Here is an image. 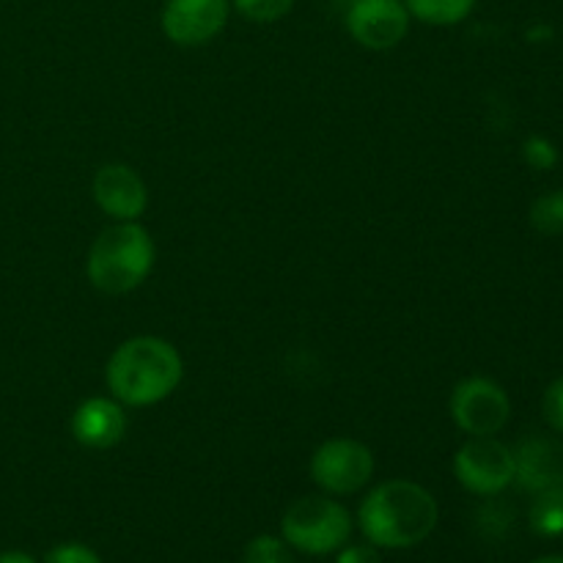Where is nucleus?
I'll use <instances>...</instances> for the list:
<instances>
[{
    "label": "nucleus",
    "mask_w": 563,
    "mask_h": 563,
    "mask_svg": "<svg viewBox=\"0 0 563 563\" xmlns=\"http://www.w3.org/2000/svg\"><path fill=\"white\" fill-rule=\"evenodd\" d=\"M440 520L434 495L407 478H390L368 489L357 509V526L368 544L383 550H407L427 542Z\"/></svg>",
    "instance_id": "f257e3e1"
},
{
    "label": "nucleus",
    "mask_w": 563,
    "mask_h": 563,
    "mask_svg": "<svg viewBox=\"0 0 563 563\" xmlns=\"http://www.w3.org/2000/svg\"><path fill=\"white\" fill-rule=\"evenodd\" d=\"M181 357L176 346L157 335L124 341L110 355L104 379L115 401L126 407H152L168 399L181 383Z\"/></svg>",
    "instance_id": "f03ea898"
},
{
    "label": "nucleus",
    "mask_w": 563,
    "mask_h": 563,
    "mask_svg": "<svg viewBox=\"0 0 563 563\" xmlns=\"http://www.w3.org/2000/svg\"><path fill=\"white\" fill-rule=\"evenodd\" d=\"M154 242L141 223H113L97 236L88 253V280L102 295H126L148 278Z\"/></svg>",
    "instance_id": "7ed1b4c3"
},
{
    "label": "nucleus",
    "mask_w": 563,
    "mask_h": 563,
    "mask_svg": "<svg viewBox=\"0 0 563 563\" xmlns=\"http://www.w3.org/2000/svg\"><path fill=\"white\" fill-rule=\"evenodd\" d=\"M350 537V511L328 495H308L295 500L280 520V539L302 555L339 553Z\"/></svg>",
    "instance_id": "20e7f679"
},
{
    "label": "nucleus",
    "mask_w": 563,
    "mask_h": 563,
    "mask_svg": "<svg viewBox=\"0 0 563 563\" xmlns=\"http://www.w3.org/2000/svg\"><path fill=\"white\" fill-rule=\"evenodd\" d=\"M454 476L471 495L493 498L515 484V451L498 438H471L454 456Z\"/></svg>",
    "instance_id": "39448f33"
},
{
    "label": "nucleus",
    "mask_w": 563,
    "mask_h": 563,
    "mask_svg": "<svg viewBox=\"0 0 563 563\" xmlns=\"http://www.w3.org/2000/svg\"><path fill=\"white\" fill-rule=\"evenodd\" d=\"M374 454L352 438L324 440L311 456V478L328 495H355L372 482Z\"/></svg>",
    "instance_id": "423d86ee"
},
{
    "label": "nucleus",
    "mask_w": 563,
    "mask_h": 563,
    "mask_svg": "<svg viewBox=\"0 0 563 563\" xmlns=\"http://www.w3.org/2000/svg\"><path fill=\"white\" fill-rule=\"evenodd\" d=\"M451 418L471 438H493L509 423L511 399L495 379H462L449 401Z\"/></svg>",
    "instance_id": "0eeeda50"
},
{
    "label": "nucleus",
    "mask_w": 563,
    "mask_h": 563,
    "mask_svg": "<svg viewBox=\"0 0 563 563\" xmlns=\"http://www.w3.org/2000/svg\"><path fill=\"white\" fill-rule=\"evenodd\" d=\"M346 31L361 47L390 49L410 31V11L405 0H352Z\"/></svg>",
    "instance_id": "6e6552de"
},
{
    "label": "nucleus",
    "mask_w": 563,
    "mask_h": 563,
    "mask_svg": "<svg viewBox=\"0 0 563 563\" xmlns=\"http://www.w3.org/2000/svg\"><path fill=\"white\" fill-rule=\"evenodd\" d=\"M229 11V0H165L159 25L179 47H201L223 31Z\"/></svg>",
    "instance_id": "1a4fd4ad"
},
{
    "label": "nucleus",
    "mask_w": 563,
    "mask_h": 563,
    "mask_svg": "<svg viewBox=\"0 0 563 563\" xmlns=\"http://www.w3.org/2000/svg\"><path fill=\"white\" fill-rule=\"evenodd\" d=\"M93 201L115 223H135L148 207L146 181L124 163L102 165L93 176Z\"/></svg>",
    "instance_id": "9d476101"
},
{
    "label": "nucleus",
    "mask_w": 563,
    "mask_h": 563,
    "mask_svg": "<svg viewBox=\"0 0 563 563\" xmlns=\"http://www.w3.org/2000/svg\"><path fill=\"white\" fill-rule=\"evenodd\" d=\"M515 451V482L528 493L561 487L563 484V445L559 440L531 434Z\"/></svg>",
    "instance_id": "9b49d317"
},
{
    "label": "nucleus",
    "mask_w": 563,
    "mask_h": 563,
    "mask_svg": "<svg viewBox=\"0 0 563 563\" xmlns=\"http://www.w3.org/2000/svg\"><path fill=\"white\" fill-rule=\"evenodd\" d=\"M71 434L86 449H113L126 434L124 407H121V401L104 399V396L86 399L71 416Z\"/></svg>",
    "instance_id": "f8f14e48"
},
{
    "label": "nucleus",
    "mask_w": 563,
    "mask_h": 563,
    "mask_svg": "<svg viewBox=\"0 0 563 563\" xmlns=\"http://www.w3.org/2000/svg\"><path fill=\"white\" fill-rule=\"evenodd\" d=\"M531 531L542 539H559L563 537V484L561 487H550L537 493L531 504Z\"/></svg>",
    "instance_id": "ddd939ff"
},
{
    "label": "nucleus",
    "mask_w": 563,
    "mask_h": 563,
    "mask_svg": "<svg viewBox=\"0 0 563 563\" xmlns=\"http://www.w3.org/2000/svg\"><path fill=\"white\" fill-rule=\"evenodd\" d=\"M407 11L427 25H460L476 9V0H405Z\"/></svg>",
    "instance_id": "4468645a"
},
{
    "label": "nucleus",
    "mask_w": 563,
    "mask_h": 563,
    "mask_svg": "<svg viewBox=\"0 0 563 563\" xmlns=\"http://www.w3.org/2000/svg\"><path fill=\"white\" fill-rule=\"evenodd\" d=\"M531 225L544 236L563 234V190H550L533 201Z\"/></svg>",
    "instance_id": "2eb2a0df"
},
{
    "label": "nucleus",
    "mask_w": 563,
    "mask_h": 563,
    "mask_svg": "<svg viewBox=\"0 0 563 563\" xmlns=\"http://www.w3.org/2000/svg\"><path fill=\"white\" fill-rule=\"evenodd\" d=\"M242 563H295V555H291V548L284 539L262 533V537L247 542Z\"/></svg>",
    "instance_id": "dca6fc26"
},
{
    "label": "nucleus",
    "mask_w": 563,
    "mask_h": 563,
    "mask_svg": "<svg viewBox=\"0 0 563 563\" xmlns=\"http://www.w3.org/2000/svg\"><path fill=\"white\" fill-rule=\"evenodd\" d=\"M234 9L251 22H278L291 11L295 0H231Z\"/></svg>",
    "instance_id": "f3484780"
},
{
    "label": "nucleus",
    "mask_w": 563,
    "mask_h": 563,
    "mask_svg": "<svg viewBox=\"0 0 563 563\" xmlns=\"http://www.w3.org/2000/svg\"><path fill=\"white\" fill-rule=\"evenodd\" d=\"M522 157H526V163L531 165V168L550 170L555 163H559V148H555L548 137L533 135L522 143Z\"/></svg>",
    "instance_id": "a211bd4d"
},
{
    "label": "nucleus",
    "mask_w": 563,
    "mask_h": 563,
    "mask_svg": "<svg viewBox=\"0 0 563 563\" xmlns=\"http://www.w3.org/2000/svg\"><path fill=\"white\" fill-rule=\"evenodd\" d=\"M542 416L553 432L563 434V377L548 385L542 396Z\"/></svg>",
    "instance_id": "6ab92c4d"
},
{
    "label": "nucleus",
    "mask_w": 563,
    "mask_h": 563,
    "mask_svg": "<svg viewBox=\"0 0 563 563\" xmlns=\"http://www.w3.org/2000/svg\"><path fill=\"white\" fill-rule=\"evenodd\" d=\"M44 563H102V559H99L97 550H91L88 544L66 542L49 550V553L44 555Z\"/></svg>",
    "instance_id": "aec40b11"
},
{
    "label": "nucleus",
    "mask_w": 563,
    "mask_h": 563,
    "mask_svg": "<svg viewBox=\"0 0 563 563\" xmlns=\"http://www.w3.org/2000/svg\"><path fill=\"white\" fill-rule=\"evenodd\" d=\"M335 563H383L374 544H344L335 555Z\"/></svg>",
    "instance_id": "412c9836"
},
{
    "label": "nucleus",
    "mask_w": 563,
    "mask_h": 563,
    "mask_svg": "<svg viewBox=\"0 0 563 563\" xmlns=\"http://www.w3.org/2000/svg\"><path fill=\"white\" fill-rule=\"evenodd\" d=\"M0 563H36L22 550H9V553H0Z\"/></svg>",
    "instance_id": "4be33fe9"
},
{
    "label": "nucleus",
    "mask_w": 563,
    "mask_h": 563,
    "mask_svg": "<svg viewBox=\"0 0 563 563\" xmlns=\"http://www.w3.org/2000/svg\"><path fill=\"white\" fill-rule=\"evenodd\" d=\"M533 563H563V555H542V559H537Z\"/></svg>",
    "instance_id": "5701e85b"
}]
</instances>
